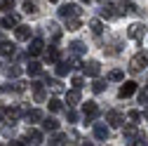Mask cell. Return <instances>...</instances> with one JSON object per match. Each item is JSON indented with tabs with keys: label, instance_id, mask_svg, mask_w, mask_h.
<instances>
[{
	"label": "cell",
	"instance_id": "6da1fadb",
	"mask_svg": "<svg viewBox=\"0 0 148 146\" xmlns=\"http://www.w3.org/2000/svg\"><path fill=\"white\" fill-rule=\"evenodd\" d=\"M146 66H148V52H139L129 59V73H134V76L146 71Z\"/></svg>",
	"mask_w": 148,
	"mask_h": 146
},
{
	"label": "cell",
	"instance_id": "7a4b0ae2",
	"mask_svg": "<svg viewBox=\"0 0 148 146\" xmlns=\"http://www.w3.org/2000/svg\"><path fill=\"white\" fill-rule=\"evenodd\" d=\"M82 14V10H80V5H75V3H66V5H61L59 7V17L66 21V19H73V17H80Z\"/></svg>",
	"mask_w": 148,
	"mask_h": 146
},
{
	"label": "cell",
	"instance_id": "3957f363",
	"mask_svg": "<svg viewBox=\"0 0 148 146\" xmlns=\"http://www.w3.org/2000/svg\"><path fill=\"white\" fill-rule=\"evenodd\" d=\"M82 116H85V123H94L97 116H99V104L97 101H85L82 104Z\"/></svg>",
	"mask_w": 148,
	"mask_h": 146
},
{
	"label": "cell",
	"instance_id": "277c9868",
	"mask_svg": "<svg viewBox=\"0 0 148 146\" xmlns=\"http://www.w3.org/2000/svg\"><path fill=\"white\" fill-rule=\"evenodd\" d=\"M115 12H118V17H125V14H139L141 10L129 0H120V3H115Z\"/></svg>",
	"mask_w": 148,
	"mask_h": 146
},
{
	"label": "cell",
	"instance_id": "5b68a950",
	"mask_svg": "<svg viewBox=\"0 0 148 146\" xmlns=\"http://www.w3.org/2000/svg\"><path fill=\"white\" fill-rule=\"evenodd\" d=\"M127 38H132V40H136V43H141L143 38H146V26L143 24H132V26H129L127 28Z\"/></svg>",
	"mask_w": 148,
	"mask_h": 146
},
{
	"label": "cell",
	"instance_id": "8992f818",
	"mask_svg": "<svg viewBox=\"0 0 148 146\" xmlns=\"http://www.w3.org/2000/svg\"><path fill=\"white\" fill-rule=\"evenodd\" d=\"M21 108L19 106H7V108H0V116H3L5 120H12V123H16V120H19L21 118Z\"/></svg>",
	"mask_w": 148,
	"mask_h": 146
},
{
	"label": "cell",
	"instance_id": "52a82bcc",
	"mask_svg": "<svg viewBox=\"0 0 148 146\" xmlns=\"http://www.w3.org/2000/svg\"><path fill=\"white\" fill-rule=\"evenodd\" d=\"M106 123H108L110 127H122V123H125V116H122L120 111H115V108H110V111L106 113Z\"/></svg>",
	"mask_w": 148,
	"mask_h": 146
},
{
	"label": "cell",
	"instance_id": "ba28073f",
	"mask_svg": "<svg viewBox=\"0 0 148 146\" xmlns=\"http://www.w3.org/2000/svg\"><path fill=\"white\" fill-rule=\"evenodd\" d=\"M82 73L89 78H99V73H101V64L99 61H85L82 64Z\"/></svg>",
	"mask_w": 148,
	"mask_h": 146
},
{
	"label": "cell",
	"instance_id": "9c48e42d",
	"mask_svg": "<svg viewBox=\"0 0 148 146\" xmlns=\"http://www.w3.org/2000/svg\"><path fill=\"white\" fill-rule=\"evenodd\" d=\"M136 90H139V85H136L134 80H125V83H122V87H120V92H118V94H120L122 99H127V97H132V94L136 92Z\"/></svg>",
	"mask_w": 148,
	"mask_h": 146
},
{
	"label": "cell",
	"instance_id": "30bf717a",
	"mask_svg": "<svg viewBox=\"0 0 148 146\" xmlns=\"http://www.w3.org/2000/svg\"><path fill=\"white\" fill-rule=\"evenodd\" d=\"M71 71H73V59H71V57L64 59V61H57V76H59V78L68 76Z\"/></svg>",
	"mask_w": 148,
	"mask_h": 146
},
{
	"label": "cell",
	"instance_id": "8fae6325",
	"mask_svg": "<svg viewBox=\"0 0 148 146\" xmlns=\"http://www.w3.org/2000/svg\"><path fill=\"white\" fill-rule=\"evenodd\" d=\"M99 14L103 17V19H115V17H118V12H115V3H101Z\"/></svg>",
	"mask_w": 148,
	"mask_h": 146
},
{
	"label": "cell",
	"instance_id": "7c38bea8",
	"mask_svg": "<svg viewBox=\"0 0 148 146\" xmlns=\"http://www.w3.org/2000/svg\"><path fill=\"white\" fill-rule=\"evenodd\" d=\"M42 50H45V40H42V38H33V40H31V45H28V54H31V57L42 54Z\"/></svg>",
	"mask_w": 148,
	"mask_h": 146
},
{
	"label": "cell",
	"instance_id": "4fadbf2b",
	"mask_svg": "<svg viewBox=\"0 0 148 146\" xmlns=\"http://www.w3.org/2000/svg\"><path fill=\"white\" fill-rule=\"evenodd\" d=\"M108 134H110L108 125H103V123H94V139H99V141H106V139H108Z\"/></svg>",
	"mask_w": 148,
	"mask_h": 146
},
{
	"label": "cell",
	"instance_id": "5bb4252c",
	"mask_svg": "<svg viewBox=\"0 0 148 146\" xmlns=\"http://www.w3.org/2000/svg\"><path fill=\"white\" fill-rule=\"evenodd\" d=\"M139 130H136V123H132L129 127H125V132H122V137H125V141H129V144H134L136 139H139Z\"/></svg>",
	"mask_w": 148,
	"mask_h": 146
},
{
	"label": "cell",
	"instance_id": "9a60e30c",
	"mask_svg": "<svg viewBox=\"0 0 148 146\" xmlns=\"http://www.w3.org/2000/svg\"><path fill=\"white\" fill-rule=\"evenodd\" d=\"M31 87H33V99L38 101V104L47 99V92H45V87H42V83H31Z\"/></svg>",
	"mask_w": 148,
	"mask_h": 146
},
{
	"label": "cell",
	"instance_id": "2e32d148",
	"mask_svg": "<svg viewBox=\"0 0 148 146\" xmlns=\"http://www.w3.org/2000/svg\"><path fill=\"white\" fill-rule=\"evenodd\" d=\"M0 26L3 28H12V26H19V14H7L0 19Z\"/></svg>",
	"mask_w": 148,
	"mask_h": 146
},
{
	"label": "cell",
	"instance_id": "e0dca14e",
	"mask_svg": "<svg viewBox=\"0 0 148 146\" xmlns=\"http://www.w3.org/2000/svg\"><path fill=\"white\" fill-rule=\"evenodd\" d=\"M14 35H16V40H31V26H16L14 28Z\"/></svg>",
	"mask_w": 148,
	"mask_h": 146
},
{
	"label": "cell",
	"instance_id": "ac0fdd59",
	"mask_svg": "<svg viewBox=\"0 0 148 146\" xmlns=\"http://www.w3.org/2000/svg\"><path fill=\"white\" fill-rule=\"evenodd\" d=\"M14 52H16L14 43H7V40L0 43V54H3V57H14Z\"/></svg>",
	"mask_w": 148,
	"mask_h": 146
},
{
	"label": "cell",
	"instance_id": "d6986e66",
	"mask_svg": "<svg viewBox=\"0 0 148 146\" xmlns=\"http://www.w3.org/2000/svg\"><path fill=\"white\" fill-rule=\"evenodd\" d=\"M26 141H28V144H40V141H42V132H40V130H33V127H28V132H26Z\"/></svg>",
	"mask_w": 148,
	"mask_h": 146
},
{
	"label": "cell",
	"instance_id": "ffe728a7",
	"mask_svg": "<svg viewBox=\"0 0 148 146\" xmlns=\"http://www.w3.org/2000/svg\"><path fill=\"white\" fill-rule=\"evenodd\" d=\"M45 61H47V64H57V61H59V47L52 45V47L45 52Z\"/></svg>",
	"mask_w": 148,
	"mask_h": 146
},
{
	"label": "cell",
	"instance_id": "44dd1931",
	"mask_svg": "<svg viewBox=\"0 0 148 146\" xmlns=\"http://www.w3.org/2000/svg\"><path fill=\"white\" fill-rule=\"evenodd\" d=\"M66 101H68V106L80 104V90H78V87H73L71 92H66Z\"/></svg>",
	"mask_w": 148,
	"mask_h": 146
},
{
	"label": "cell",
	"instance_id": "7402d4cb",
	"mask_svg": "<svg viewBox=\"0 0 148 146\" xmlns=\"http://www.w3.org/2000/svg\"><path fill=\"white\" fill-rule=\"evenodd\" d=\"M42 130H45V132H57V130H59V120H54V118H42Z\"/></svg>",
	"mask_w": 148,
	"mask_h": 146
},
{
	"label": "cell",
	"instance_id": "603a6c76",
	"mask_svg": "<svg viewBox=\"0 0 148 146\" xmlns=\"http://www.w3.org/2000/svg\"><path fill=\"white\" fill-rule=\"evenodd\" d=\"M26 120L28 123H40L42 120V113L38 111V108H28V111H26Z\"/></svg>",
	"mask_w": 148,
	"mask_h": 146
},
{
	"label": "cell",
	"instance_id": "cb8c5ba5",
	"mask_svg": "<svg viewBox=\"0 0 148 146\" xmlns=\"http://www.w3.org/2000/svg\"><path fill=\"white\" fill-rule=\"evenodd\" d=\"M68 47H71V54H75V57H80V54H85V50H87V47H85V43H80V40L71 43Z\"/></svg>",
	"mask_w": 148,
	"mask_h": 146
},
{
	"label": "cell",
	"instance_id": "d4e9b609",
	"mask_svg": "<svg viewBox=\"0 0 148 146\" xmlns=\"http://www.w3.org/2000/svg\"><path fill=\"white\" fill-rule=\"evenodd\" d=\"M24 12L26 14H38V0H24Z\"/></svg>",
	"mask_w": 148,
	"mask_h": 146
},
{
	"label": "cell",
	"instance_id": "484cf974",
	"mask_svg": "<svg viewBox=\"0 0 148 146\" xmlns=\"http://www.w3.org/2000/svg\"><path fill=\"white\" fill-rule=\"evenodd\" d=\"M66 28H68V31H78V28H82V19H80V17L66 19Z\"/></svg>",
	"mask_w": 148,
	"mask_h": 146
},
{
	"label": "cell",
	"instance_id": "4316f807",
	"mask_svg": "<svg viewBox=\"0 0 148 146\" xmlns=\"http://www.w3.org/2000/svg\"><path fill=\"white\" fill-rule=\"evenodd\" d=\"M89 28H92V33H94L97 38H101V33H103V24H101L99 19H92V21H89Z\"/></svg>",
	"mask_w": 148,
	"mask_h": 146
},
{
	"label": "cell",
	"instance_id": "83f0119b",
	"mask_svg": "<svg viewBox=\"0 0 148 146\" xmlns=\"http://www.w3.org/2000/svg\"><path fill=\"white\" fill-rule=\"evenodd\" d=\"M5 76H7V78H19V76H21V68L14 66V64H10V66H5Z\"/></svg>",
	"mask_w": 148,
	"mask_h": 146
},
{
	"label": "cell",
	"instance_id": "f1b7e54d",
	"mask_svg": "<svg viewBox=\"0 0 148 146\" xmlns=\"http://www.w3.org/2000/svg\"><path fill=\"white\" fill-rule=\"evenodd\" d=\"M26 71H28V76H40V73H42V66H40L38 61H31V64L26 66Z\"/></svg>",
	"mask_w": 148,
	"mask_h": 146
},
{
	"label": "cell",
	"instance_id": "f546056e",
	"mask_svg": "<svg viewBox=\"0 0 148 146\" xmlns=\"http://www.w3.org/2000/svg\"><path fill=\"white\" fill-rule=\"evenodd\" d=\"M47 28H49V33H52V40H54V43H59V40H61V28H59L57 24H49Z\"/></svg>",
	"mask_w": 148,
	"mask_h": 146
},
{
	"label": "cell",
	"instance_id": "4dcf8cb0",
	"mask_svg": "<svg viewBox=\"0 0 148 146\" xmlns=\"http://www.w3.org/2000/svg\"><path fill=\"white\" fill-rule=\"evenodd\" d=\"M122 78H125V73H122L120 68H113V71L108 73V80H113V83H120Z\"/></svg>",
	"mask_w": 148,
	"mask_h": 146
},
{
	"label": "cell",
	"instance_id": "1f68e13d",
	"mask_svg": "<svg viewBox=\"0 0 148 146\" xmlns=\"http://www.w3.org/2000/svg\"><path fill=\"white\" fill-rule=\"evenodd\" d=\"M45 80H47V85H49V87L54 90V92H61V90H64V85H61V80H54V78H49V76H47Z\"/></svg>",
	"mask_w": 148,
	"mask_h": 146
},
{
	"label": "cell",
	"instance_id": "d6a6232c",
	"mask_svg": "<svg viewBox=\"0 0 148 146\" xmlns=\"http://www.w3.org/2000/svg\"><path fill=\"white\" fill-rule=\"evenodd\" d=\"M136 94H139V101H141V104H148V87H146V85L136 90Z\"/></svg>",
	"mask_w": 148,
	"mask_h": 146
},
{
	"label": "cell",
	"instance_id": "836d02e7",
	"mask_svg": "<svg viewBox=\"0 0 148 146\" xmlns=\"http://www.w3.org/2000/svg\"><path fill=\"white\" fill-rule=\"evenodd\" d=\"M92 90H94L97 94H99V92H103V90H106V80H101V78H97V80H94V85H92Z\"/></svg>",
	"mask_w": 148,
	"mask_h": 146
},
{
	"label": "cell",
	"instance_id": "e575fe53",
	"mask_svg": "<svg viewBox=\"0 0 148 146\" xmlns=\"http://www.w3.org/2000/svg\"><path fill=\"white\" fill-rule=\"evenodd\" d=\"M49 144H52V146H61V144H66V134H54V137L49 139Z\"/></svg>",
	"mask_w": 148,
	"mask_h": 146
},
{
	"label": "cell",
	"instance_id": "d590c367",
	"mask_svg": "<svg viewBox=\"0 0 148 146\" xmlns=\"http://www.w3.org/2000/svg\"><path fill=\"white\" fill-rule=\"evenodd\" d=\"M61 108H64V106H61V101H59L57 97H52V99H49V111L57 113V111H61Z\"/></svg>",
	"mask_w": 148,
	"mask_h": 146
},
{
	"label": "cell",
	"instance_id": "8d00e7d4",
	"mask_svg": "<svg viewBox=\"0 0 148 146\" xmlns=\"http://www.w3.org/2000/svg\"><path fill=\"white\" fill-rule=\"evenodd\" d=\"M66 118H68V123H78V113L73 111V106L66 108Z\"/></svg>",
	"mask_w": 148,
	"mask_h": 146
},
{
	"label": "cell",
	"instance_id": "74e56055",
	"mask_svg": "<svg viewBox=\"0 0 148 146\" xmlns=\"http://www.w3.org/2000/svg\"><path fill=\"white\" fill-rule=\"evenodd\" d=\"M103 50H106V54H118L120 52V40H115L110 47H103Z\"/></svg>",
	"mask_w": 148,
	"mask_h": 146
},
{
	"label": "cell",
	"instance_id": "f35d334b",
	"mask_svg": "<svg viewBox=\"0 0 148 146\" xmlns=\"http://www.w3.org/2000/svg\"><path fill=\"white\" fill-rule=\"evenodd\" d=\"M12 5H14V0H0V12L12 10Z\"/></svg>",
	"mask_w": 148,
	"mask_h": 146
},
{
	"label": "cell",
	"instance_id": "ab89813d",
	"mask_svg": "<svg viewBox=\"0 0 148 146\" xmlns=\"http://www.w3.org/2000/svg\"><path fill=\"white\" fill-rule=\"evenodd\" d=\"M127 118L132 120V123H139V120H141V113H139V111H129V113H127Z\"/></svg>",
	"mask_w": 148,
	"mask_h": 146
},
{
	"label": "cell",
	"instance_id": "60d3db41",
	"mask_svg": "<svg viewBox=\"0 0 148 146\" xmlns=\"http://www.w3.org/2000/svg\"><path fill=\"white\" fill-rule=\"evenodd\" d=\"M82 85H85V80H82L80 76H75V78H73V87H78V90H82Z\"/></svg>",
	"mask_w": 148,
	"mask_h": 146
},
{
	"label": "cell",
	"instance_id": "b9f144b4",
	"mask_svg": "<svg viewBox=\"0 0 148 146\" xmlns=\"http://www.w3.org/2000/svg\"><path fill=\"white\" fill-rule=\"evenodd\" d=\"M3 134H5V137H12V134H14V125H12V127L5 125V127H3Z\"/></svg>",
	"mask_w": 148,
	"mask_h": 146
},
{
	"label": "cell",
	"instance_id": "7bdbcfd3",
	"mask_svg": "<svg viewBox=\"0 0 148 146\" xmlns=\"http://www.w3.org/2000/svg\"><path fill=\"white\" fill-rule=\"evenodd\" d=\"M80 3H82V5H89V3H92V0H80Z\"/></svg>",
	"mask_w": 148,
	"mask_h": 146
},
{
	"label": "cell",
	"instance_id": "ee69618b",
	"mask_svg": "<svg viewBox=\"0 0 148 146\" xmlns=\"http://www.w3.org/2000/svg\"><path fill=\"white\" fill-rule=\"evenodd\" d=\"M143 118H146V120H148V108H146V111H143Z\"/></svg>",
	"mask_w": 148,
	"mask_h": 146
},
{
	"label": "cell",
	"instance_id": "f6af8a7d",
	"mask_svg": "<svg viewBox=\"0 0 148 146\" xmlns=\"http://www.w3.org/2000/svg\"><path fill=\"white\" fill-rule=\"evenodd\" d=\"M47 3H59V0H47Z\"/></svg>",
	"mask_w": 148,
	"mask_h": 146
}]
</instances>
